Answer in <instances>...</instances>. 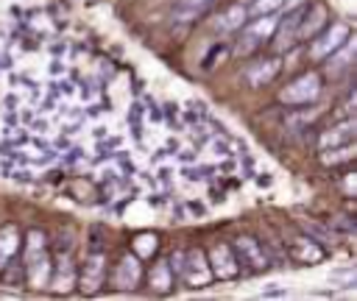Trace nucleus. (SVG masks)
Returning a JSON list of instances; mask_svg holds the SVG:
<instances>
[{
  "mask_svg": "<svg viewBox=\"0 0 357 301\" xmlns=\"http://www.w3.org/2000/svg\"><path fill=\"white\" fill-rule=\"evenodd\" d=\"M318 95H321V78H318V72H304V75H298L296 81H290L279 92V100L282 103H290V106H298V103H312Z\"/></svg>",
  "mask_w": 357,
  "mask_h": 301,
  "instance_id": "f257e3e1",
  "label": "nucleus"
},
{
  "mask_svg": "<svg viewBox=\"0 0 357 301\" xmlns=\"http://www.w3.org/2000/svg\"><path fill=\"white\" fill-rule=\"evenodd\" d=\"M276 25H279V17H276V11H273V14H259L257 20H251V22L245 25V33H243L240 45H237V53H245V50L257 47L259 42H268V39L273 36Z\"/></svg>",
  "mask_w": 357,
  "mask_h": 301,
  "instance_id": "f03ea898",
  "label": "nucleus"
},
{
  "mask_svg": "<svg viewBox=\"0 0 357 301\" xmlns=\"http://www.w3.org/2000/svg\"><path fill=\"white\" fill-rule=\"evenodd\" d=\"M346 39H351V28H349L346 22H335V25H329V28L312 42V47H310V59H315V61L329 59Z\"/></svg>",
  "mask_w": 357,
  "mask_h": 301,
  "instance_id": "7ed1b4c3",
  "label": "nucleus"
},
{
  "mask_svg": "<svg viewBox=\"0 0 357 301\" xmlns=\"http://www.w3.org/2000/svg\"><path fill=\"white\" fill-rule=\"evenodd\" d=\"M190 287H201V284H209L212 279V270H209V262L204 256L201 248H192L184 254V265H181V273H178Z\"/></svg>",
  "mask_w": 357,
  "mask_h": 301,
  "instance_id": "20e7f679",
  "label": "nucleus"
},
{
  "mask_svg": "<svg viewBox=\"0 0 357 301\" xmlns=\"http://www.w3.org/2000/svg\"><path fill=\"white\" fill-rule=\"evenodd\" d=\"M234 251L240 254V262L248 265V273H257V270H265V268H268V256H265V251L259 248L257 240L240 237V240L234 242Z\"/></svg>",
  "mask_w": 357,
  "mask_h": 301,
  "instance_id": "39448f33",
  "label": "nucleus"
},
{
  "mask_svg": "<svg viewBox=\"0 0 357 301\" xmlns=\"http://www.w3.org/2000/svg\"><path fill=\"white\" fill-rule=\"evenodd\" d=\"M209 270L220 279H234L240 273V262L234 259V251L229 245H215L212 248V262H209Z\"/></svg>",
  "mask_w": 357,
  "mask_h": 301,
  "instance_id": "423d86ee",
  "label": "nucleus"
},
{
  "mask_svg": "<svg viewBox=\"0 0 357 301\" xmlns=\"http://www.w3.org/2000/svg\"><path fill=\"white\" fill-rule=\"evenodd\" d=\"M324 22H326V6H324V3L304 6V17H301V22H298V33H296V39H310Z\"/></svg>",
  "mask_w": 357,
  "mask_h": 301,
  "instance_id": "0eeeda50",
  "label": "nucleus"
},
{
  "mask_svg": "<svg viewBox=\"0 0 357 301\" xmlns=\"http://www.w3.org/2000/svg\"><path fill=\"white\" fill-rule=\"evenodd\" d=\"M354 128H357V120L349 117L346 123H340V125L324 131L321 139H318V148L324 150V148H335V145H346V142H351V139H354Z\"/></svg>",
  "mask_w": 357,
  "mask_h": 301,
  "instance_id": "6e6552de",
  "label": "nucleus"
},
{
  "mask_svg": "<svg viewBox=\"0 0 357 301\" xmlns=\"http://www.w3.org/2000/svg\"><path fill=\"white\" fill-rule=\"evenodd\" d=\"M137 279H139V259L134 254H126L114 270V284L123 290H131L137 284Z\"/></svg>",
  "mask_w": 357,
  "mask_h": 301,
  "instance_id": "1a4fd4ad",
  "label": "nucleus"
},
{
  "mask_svg": "<svg viewBox=\"0 0 357 301\" xmlns=\"http://www.w3.org/2000/svg\"><path fill=\"white\" fill-rule=\"evenodd\" d=\"M276 72H279V59H262V61H254V64L245 70V81H248L251 86H262V84H268Z\"/></svg>",
  "mask_w": 357,
  "mask_h": 301,
  "instance_id": "9d476101",
  "label": "nucleus"
},
{
  "mask_svg": "<svg viewBox=\"0 0 357 301\" xmlns=\"http://www.w3.org/2000/svg\"><path fill=\"white\" fill-rule=\"evenodd\" d=\"M245 20H248V8H245V3H234V6H229L220 17H218V31H237V28H243L245 25Z\"/></svg>",
  "mask_w": 357,
  "mask_h": 301,
  "instance_id": "9b49d317",
  "label": "nucleus"
},
{
  "mask_svg": "<svg viewBox=\"0 0 357 301\" xmlns=\"http://www.w3.org/2000/svg\"><path fill=\"white\" fill-rule=\"evenodd\" d=\"M290 256L298 262H318L324 259V251L315 245V240H298L290 245Z\"/></svg>",
  "mask_w": 357,
  "mask_h": 301,
  "instance_id": "f8f14e48",
  "label": "nucleus"
},
{
  "mask_svg": "<svg viewBox=\"0 0 357 301\" xmlns=\"http://www.w3.org/2000/svg\"><path fill=\"white\" fill-rule=\"evenodd\" d=\"M103 279V256L98 251H92L89 262H86V270H84V290H95Z\"/></svg>",
  "mask_w": 357,
  "mask_h": 301,
  "instance_id": "ddd939ff",
  "label": "nucleus"
},
{
  "mask_svg": "<svg viewBox=\"0 0 357 301\" xmlns=\"http://www.w3.org/2000/svg\"><path fill=\"white\" fill-rule=\"evenodd\" d=\"M170 284H173V270H170V265H167V262H156V265L151 268V287L159 290V293H167Z\"/></svg>",
  "mask_w": 357,
  "mask_h": 301,
  "instance_id": "4468645a",
  "label": "nucleus"
},
{
  "mask_svg": "<svg viewBox=\"0 0 357 301\" xmlns=\"http://www.w3.org/2000/svg\"><path fill=\"white\" fill-rule=\"evenodd\" d=\"M349 159H354V145L351 142L335 145V148H324V153H321L324 164H340V162H349Z\"/></svg>",
  "mask_w": 357,
  "mask_h": 301,
  "instance_id": "2eb2a0df",
  "label": "nucleus"
},
{
  "mask_svg": "<svg viewBox=\"0 0 357 301\" xmlns=\"http://www.w3.org/2000/svg\"><path fill=\"white\" fill-rule=\"evenodd\" d=\"M17 251V229L14 226H6L0 231V268L11 259V254Z\"/></svg>",
  "mask_w": 357,
  "mask_h": 301,
  "instance_id": "dca6fc26",
  "label": "nucleus"
},
{
  "mask_svg": "<svg viewBox=\"0 0 357 301\" xmlns=\"http://www.w3.org/2000/svg\"><path fill=\"white\" fill-rule=\"evenodd\" d=\"M73 279H75L73 262H70V259H61V262H59V268H56L53 287H56V290H67V287H73Z\"/></svg>",
  "mask_w": 357,
  "mask_h": 301,
  "instance_id": "f3484780",
  "label": "nucleus"
},
{
  "mask_svg": "<svg viewBox=\"0 0 357 301\" xmlns=\"http://www.w3.org/2000/svg\"><path fill=\"white\" fill-rule=\"evenodd\" d=\"M28 268H31V281H33L36 287H42V284L47 281V270H50V262H47V256H33Z\"/></svg>",
  "mask_w": 357,
  "mask_h": 301,
  "instance_id": "a211bd4d",
  "label": "nucleus"
},
{
  "mask_svg": "<svg viewBox=\"0 0 357 301\" xmlns=\"http://www.w3.org/2000/svg\"><path fill=\"white\" fill-rule=\"evenodd\" d=\"M282 3H284V0H254L248 11H251V14H273L276 8H282Z\"/></svg>",
  "mask_w": 357,
  "mask_h": 301,
  "instance_id": "6ab92c4d",
  "label": "nucleus"
},
{
  "mask_svg": "<svg viewBox=\"0 0 357 301\" xmlns=\"http://www.w3.org/2000/svg\"><path fill=\"white\" fill-rule=\"evenodd\" d=\"M212 3H215V0H178L181 8H198V11L206 8V6H212Z\"/></svg>",
  "mask_w": 357,
  "mask_h": 301,
  "instance_id": "aec40b11",
  "label": "nucleus"
},
{
  "mask_svg": "<svg viewBox=\"0 0 357 301\" xmlns=\"http://www.w3.org/2000/svg\"><path fill=\"white\" fill-rule=\"evenodd\" d=\"M153 240H156L153 234H142V237L137 240V242H139V254H142V256H145V254H151V248H153L151 242H153Z\"/></svg>",
  "mask_w": 357,
  "mask_h": 301,
  "instance_id": "412c9836",
  "label": "nucleus"
},
{
  "mask_svg": "<svg viewBox=\"0 0 357 301\" xmlns=\"http://www.w3.org/2000/svg\"><path fill=\"white\" fill-rule=\"evenodd\" d=\"M354 173H346V178H343V190H346V195H351L354 192Z\"/></svg>",
  "mask_w": 357,
  "mask_h": 301,
  "instance_id": "4be33fe9",
  "label": "nucleus"
},
{
  "mask_svg": "<svg viewBox=\"0 0 357 301\" xmlns=\"http://www.w3.org/2000/svg\"><path fill=\"white\" fill-rule=\"evenodd\" d=\"M301 3H304V0H284L282 8H296V6H301Z\"/></svg>",
  "mask_w": 357,
  "mask_h": 301,
  "instance_id": "5701e85b",
  "label": "nucleus"
}]
</instances>
